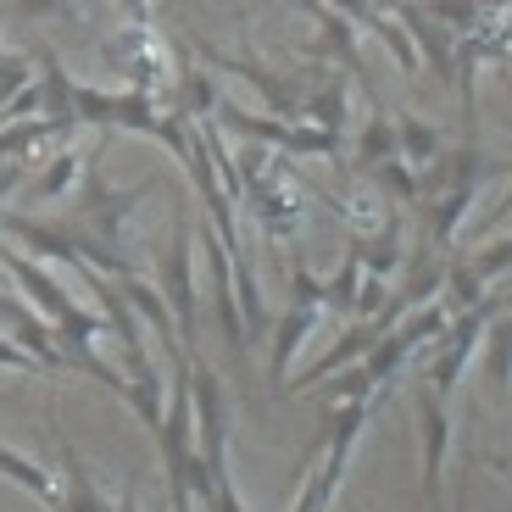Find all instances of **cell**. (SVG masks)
Returning <instances> with one entry per match:
<instances>
[{
	"label": "cell",
	"instance_id": "1",
	"mask_svg": "<svg viewBox=\"0 0 512 512\" xmlns=\"http://www.w3.org/2000/svg\"><path fill=\"white\" fill-rule=\"evenodd\" d=\"M0 474L17 479L28 496H39V501H51V507H62V490H56V479L45 474V468H34L28 457H17V451H0Z\"/></svg>",
	"mask_w": 512,
	"mask_h": 512
},
{
	"label": "cell",
	"instance_id": "3",
	"mask_svg": "<svg viewBox=\"0 0 512 512\" xmlns=\"http://www.w3.org/2000/svg\"><path fill=\"white\" fill-rule=\"evenodd\" d=\"M56 512H67V507H56Z\"/></svg>",
	"mask_w": 512,
	"mask_h": 512
},
{
	"label": "cell",
	"instance_id": "2",
	"mask_svg": "<svg viewBox=\"0 0 512 512\" xmlns=\"http://www.w3.org/2000/svg\"><path fill=\"white\" fill-rule=\"evenodd\" d=\"M0 362H6V368H39V357H28V351L6 346V340H0Z\"/></svg>",
	"mask_w": 512,
	"mask_h": 512
}]
</instances>
